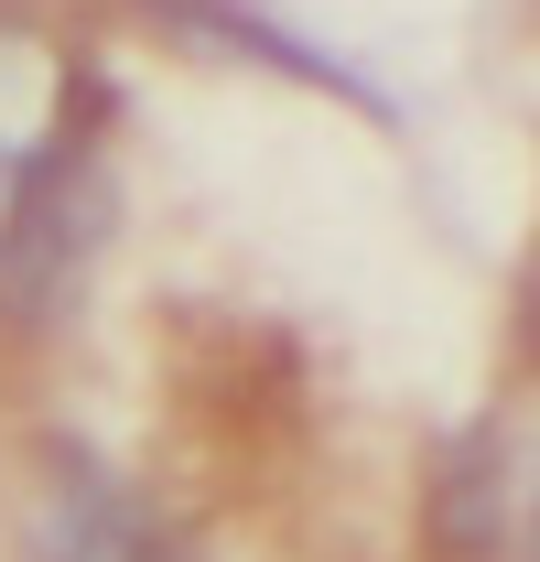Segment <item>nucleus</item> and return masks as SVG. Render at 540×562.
<instances>
[{"instance_id": "20e7f679", "label": "nucleus", "mask_w": 540, "mask_h": 562, "mask_svg": "<svg viewBox=\"0 0 540 562\" xmlns=\"http://www.w3.org/2000/svg\"><path fill=\"white\" fill-rule=\"evenodd\" d=\"M519 347H530V368H540V260H530V292H519Z\"/></svg>"}, {"instance_id": "f257e3e1", "label": "nucleus", "mask_w": 540, "mask_h": 562, "mask_svg": "<svg viewBox=\"0 0 540 562\" xmlns=\"http://www.w3.org/2000/svg\"><path fill=\"white\" fill-rule=\"evenodd\" d=\"M98 140V87L55 33L33 22H0V260L22 238L33 195L55 184V162Z\"/></svg>"}, {"instance_id": "f03ea898", "label": "nucleus", "mask_w": 540, "mask_h": 562, "mask_svg": "<svg viewBox=\"0 0 540 562\" xmlns=\"http://www.w3.org/2000/svg\"><path fill=\"white\" fill-rule=\"evenodd\" d=\"M22 562H195V541L87 443H44L22 497Z\"/></svg>"}, {"instance_id": "7ed1b4c3", "label": "nucleus", "mask_w": 540, "mask_h": 562, "mask_svg": "<svg viewBox=\"0 0 540 562\" xmlns=\"http://www.w3.org/2000/svg\"><path fill=\"white\" fill-rule=\"evenodd\" d=\"M162 33H184V44H205V55H249V66H270V76H303V87H336L346 109H368V120H390L368 76H346L336 55H314V44H292L281 22H260V11H249V0H162Z\"/></svg>"}]
</instances>
